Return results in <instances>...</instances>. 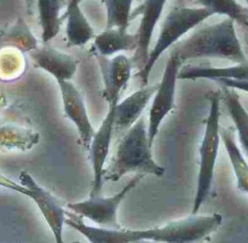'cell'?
Instances as JSON below:
<instances>
[{
  "instance_id": "1",
  "label": "cell",
  "mask_w": 248,
  "mask_h": 243,
  "mask_svg": "<svg viewBox=\"0 0 248 243\" xmlns=\"http://www.w3.org/2000/svg\"><path fill=\"white\" fill-rule=\"evenodd\" d=\"M219 214H192L161 227L146 229H105L87 225L82 218L66 212L65 225L81 234L90 243H198L218 230L222 224Z\"/></svg>"
},
{
  "instance_id": "2",
  "label": "cell",
  "mask_w": 248,
  "mask_h": 243,
  "mask_svg": "<svg viewBox=\"0 0 248 243\" xmlns=\"http://www.w3.org/2000/svg\"><path fill=\"white\" fill-rule=\"evenodd\" d=\"M152 149L147 124L142 115L121 140L113 161L105 170L103 180L118 182L131 173L162 177L166 169L155 160Z\"/></svg>"
},
{
  "instance_id": "3",
  "label": "cell",
  "mask_w": 248,
  "mask_h": 243,
  "mask_svg": "<svg viewBox=\"0 0 248 243\" xmlns=\"http://www.w3.org/2000/svg\"><path fill=\"white\" fill-rule=\"evenodd\" d=\"M181 62L199 58H224L236 62H248L231 19L197 30L186 40L173 48Z\"/></svg>"
},
{
  "instance_id": "4",
  "label": "cell",
  "mask_w": 248,
  "mask_h": 243,
  "mask_svg": "<svg viewBox=\"0 0 248 243\" xmlns=\"http://www.w3.org/2000/svg\"><path fill=\"white\" fill-rule=\"evenodd\" d=\"M220 97L218 91L210 93L209 114L205 121V131L200 147V166L196 191L192 206V214H197L209 196L214 181L216 164L221 138L220 127Z\"/></svg>"
},
{
  "instance_id": "5",
  "label": "cell",
  "mask_w": 248,
  "mask_h": 243,
  "mask_svg": "<svg viewBox=\"0 0 248 243\" xmlns=\"http://www.w3.org/2000/svg\"><path fill=\"white\" fill-rule=\"evenodd\" d=\"M214 13L208 7L177 6L174 7L166 16L154 47L151 49L148 61L138 76L144 86L148 84L152 70L160 57L170 46L177 43L178 41L189 30L199 26Z\"/></svg>"
},
{
  "instance_id": "6",
  "label": "cell",
  "mask_w": 248,
  "mask_h": 243,
  "mask_svg": "<svg viewBox=\"0 0 248 243\" xmlns=\"http://www.w3.org/2000/svg\"><path fill=\"white\" fill-rule=\"evenodd\" d=\"M144 177L141 174H136L120 191L113 196H90L85 200L68 203L67 206L70 212L82 219H89L95 224L96 227L105 229H122L118 220L119 208L128 193L137 187Z\"/></svg>"
},
{
  "instance_id": "7",
  "label": "cell",
  "mask_w": 248,
  "mask_h": 243,
  "mask_svg": "<svg viewBox=\"0 0 248 243\" xmlns=\"http://www.w3.org/2000/svg\"><path fill=\"white\" fill-rule=\"evenodd\" d=\"M182 65V62L178 55L171 52L149 112L147 131L152 147H153L160 125L174 108L176 83Z\"/></svg>"
},
{
  "instance_id": "8",
  "label": "cell",
  "mask_w": 248,
  "mask_h": 243,
  "mask_svg": "<svg viewBox=\"0 0 248 243\" xmlns=\"http://www.w3.org/2000/svg\"><path fill=\"white\" fill-rule=\"evenodd\" d=\"M19 183L31 193L30 199L36 203L54 236L55 243H64L63 228L66 212L58 198L38 184L28 172L19 174Z\"/></svg>"
},
{
  "instance_id": "9",
  "label": "cell",
  "mask_w": 248,
  "mask_h": 243,
  "mask_svg": "<svg viewBox=\"0 0 248 243\" xmlns=\"http://www.w3.org/2000/svg\"><path fill=\"white\" fill-rule=\"evenodd\" d=\"M117 104L108 106V112L97 130L95 131L89 148L93 172V184L90 196H100L102 194L106 162L110 154L115 134V117Z\"/></svg>"
},
{
  "instance_id": "10",
  "label": "cell",
  "mask_w": 248,
  "mask_h": 243,
  "mask_svg": "<svg viewBox=\"0 0 248 243\" xmlns=\"http://www.w3.org/2000/svg\"><path fill=\"white\" fill-rule=\"evenodd\" d=\"M166 4V1H144L141 5L139 6L136 12L132 13V17L135 16V14L141 16L138 30L135 33L137 47L131 59L133 67L138 69V72L144 69L148 61L151 52L150 45L153 33L157 22L163 14Z\"/></svg>"
},
{
  "instance_id": "11",
  "label": "cell",
  "mask_w": 248,
  "mask_h": 243,
  "mask_svg": "<svg viewBox=\"0 0 248 243\" xmlns=\"http://www.w3.org/2000/svg\"><path fill=\"white\" fill-rule=\"evenodd\" d=\"M58 84L64 113L77 128L83 146L89 149L96 130L90 120L82 95L71 81H62Z\"/></svg>"
},
{
  "instance_id": "12",
  "label": "cell",
  "mask_w": 248,
  "mask_h": 243,
  "mask_svg": "<svg viewBox=\"0 0 248 243\" xmlns=\"http://www.w3.org/2000/svg\"><path fill=\"white\" fill-rule=\"evenodd\" d=\"M103 76V98L108 106L119 102L121 94L126 88L132 72L131 59L124 55H117L111 59L97 57Z\"/></svg>"
},
{
  "instance_id": "13",
  "label": "cell",
  "mask_w": 248,
  "mask_h": 243,
  "mask_svg": "<svg viewBox=\"0 0 248 243\" xmlns=\"http://www.w3.org/2000/svg\"><path fill=\"white\" fill-rule=\"evenodd\" d=\"M158 84L143 86L116 104L115 134L128 130L141 118Z\"/></svg>"
},
{
  "instance_id": "14",
  "label": "cell",
  "mask_w": 248,
  "mask_h": 243,
  "mask_svg": "<svg viewBox=\"0 0 248 243\" xmlns=\"http://www.w3.org/2000/svg\"><path fill=\"white\" fill-rule=\"evenodd\" d=\"M31 56L36 66L50 74L58 83L71 81L78 68L75 57L49 46L35 49Z\"/></svg>"
},
{
  "instance_id": "15",
  "label": "cell",
  "mask_w": 248,
  "mask_h": 243,
  "mask_svg": "<svg viewBox=\"0 0 248 243\" xmlns=\"http://www.w3.org/2000/svg\"><path fill=\"white\" fill-rule=\"evenodd\" d=\"M66 6V11L63 16L67 21V46H84L95 38V32L81 10L80 1H67Z\"/></svg>"
},
{
  "instance_id": "16",
  "label": "cell",
  "mask_w": 248,
  "mask_h": 243,
  "mask_svg": "<svg viewBox=\"0 0 248 243\" xmlns=\"http://www.w3.org/2000/svg\"><path fill=\"white\" fill-rule=\"evenodd\" d=\"M137 47L136 34L128 30L106 29L94 38V52L97 57H108L118 53L135 51Z\"/></svg>"
},
{
  "instance_id": "17",
  "label": "cell",
  "mask_w": 248,
  "mask_h": 243,
  "mask_svg": "<svg viewBox=\"0 0 248 243\" xmlns=\"http://www.w3.org/2000/svg\"><path fill=\"white\" fill-rule=\"evenodd\" d=\"M218 78L248 82V61L235 66L217 68L199 65H185L182 67L178 75V80L209 79Z\"/></svg>"
},
{
  "instance_id": "18",
  "label": "cell",
  "mask_w": 248,
  "mask_h": 243,
  "mask_svg": "<svg viewBox=\"0 0 248 243\" xmlns=\"http://www.w3.org/2000/svg\"><path fill=\"white\" fill-rule=\"evenodd\" d=\"M220 135L234 170L237 187L248 196V163L236 143L234 130L231 128H221Z\"/></svg>"
},
{
  "instance_id": "19",
  "label": "cell",
  "mask_w": 248,
  "mask_h": 243,
  "mask_svg": "<svg viewBox=\"0 0 248 243\" xmlns=\"http://www.w3.org/2000/svg\"><path fill=\"white\" fill-rule=\"evenodd\" d=\"M39 19L42 25V41L45 43L56 37L61 30V25L65 20L61 16V10L66 4L62 1H38Z\"/></svg>"
},
{
  "instance_id": "20",
  "label": "cell",
  "mask_w": 248,
  "mask_h": 243,
  "mask_svg": "<svg viewBox=\"0 0 248 243\" xmlns=\"http://www.w3.org/2000/svg\"><path fill=\"white\" fill-rule=\"evenodd\" d=\"M222 100L238 134L239 139L248 156V113L239 100L235 91L222 87Z\"/></svg>"
},
{
  "instance_id": "21",
  "label": "cell",
  "mask_w": 248,
  "mask_h": 243,
  "mask_svg": "<svg viewBox=\"0 0 248 243\" xmlns=\"http://www.w3.org/2000/svg\"><path fill=\"white\" fill-rule=\"evenodd\" d=\"M107 13L106 29L128 30L132 17L131 0H107L103 1Z\"/></svg>"
},
{
  "instance_id": "22",
  "label": "cell",
  "mask_w": 248,
  "mask_h": 243,
  "mask_svg": "<svg viewBox=\"0 0 248 243\" xmlns=\"http://www.w3.org/2000/svg\"><path fill=\"white\" fill-rule=\"evenodd\" d=\"M201 5L208 7L215 14H225L233 21L248 26V8L235 1H201Z\"/></svg>"
},
{
  "instance_id": "23",
  "label": "cell",
  "mask_w": 248,
  "mask_h": 243,
  "mask_svg": "<svg viewBox=\"0 0 248 243\" xmlns=\"http://www.w3.org/2000/svg\"><path fill=\"white\" fill-rule=\"evenodd\" d=\"M0 187H4L8 190H13L16 193L24 195L27 197L30 198L31 193L27 189L25 188L20 183H17L14 180L7 177L0 172Z\"/></svg>"
},
{
  "instance_id": "24",
  "label": "cell",
  "mask_w": 248,
  "mask_h": 243,
  "mask_svg": "<svg viewBox=\"0 0 248 243\" xmlns=\"http://www.w3.org/2000/svg\"><path fill=\"white\" fill-rule=\"evenodd\" d=\"M216 82H218L222 86L227 88H237L240 91H246L248 93V82L245 81H237L234 80L226 79V78H218L215 80Z\"/></svg>"
},
{
  "instance_id": "25",
  "label": "cell",
  "mask_w": 248,
  "mask_h": 243,
  "mask_svg": "<svg viewBox=\"0 0 248 243\" xmlns=\"http://www.w3.org/2000/svg\"><path fill=\"white\" fill-rule=\"evenodd\" d=\"M153 243V242H145V241H142V242H139V243Z\"/></svg>"
},
{
  "instance_id": "26",
  "label": "cell",
  "mask_w": 248,
  "mask_h": 243,
  "mask_svg": "<svg viewBox=\"0 0 248 243\" xmlns=\"http://www.w3.org/2000/svg\"><path fill=\"white\" fill-rule=\"evenodd\" d=\"M80 243V242H78V241H77V242H74V243Z\"/></svg>"
},
{
  "instance_id": "27",
  "label": "cell",
  "mask_w": 248,
  "mask_h": 243,
  "mask_svg": "<svg viewBox=\"0 0 248 243\" xmlns=\"http://www.w3.org/2000/svg\"><path fill=\"white\" fill-rule=\"evenodd\" d=\"M247 4H248V1H247Z\"/></svg>"
}]
</instances>
